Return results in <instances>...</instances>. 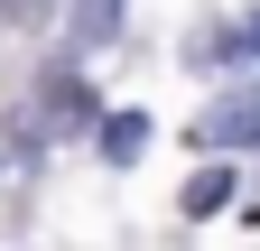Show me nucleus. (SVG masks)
I'll list each match as a JSON object with an SVG mask.
<instances>
[{"label":"nucleus","instance_id":"obj_2","mask_svg":"<svg viewBox=\"0 0 260 251\" xmlns=\"http://www.w3.org/2000/svg\"><path fill=\"white\" fill-rule=\"evenodd\" d=\"M223 196H233V168L214 159V168H195V177H186V196H177V205L195 214V224H205V214H223Z\"/></svg>","mask_w":260,"mask_h":251},{"label":"nucleus","instance_id":"obj_3","mask_svg":"<svg viewBox=\"0 0 260 251\" xmlns=\"http://www.w3.org/2000/svg\"><path fill=\"white\" fill-rule=\"evenodd\" d=\"M112 19H121V0H75V47H112Z\"/></svg>","mask_w":260,"mask_h":251},{"label":"nucleus","instance_id":"obj_1","mask_svg":"<svg viewBox=\"0 0 260 251\" xmlns=\"http://www.w3.org/2000/svg\"><path fill=\"white\" fill-rule=\"evenodd\" d=\"M140 149H149V112H103V159L130 168Z\"/></svg>","mask_w":260,"mask_h":251}]
</instances>
